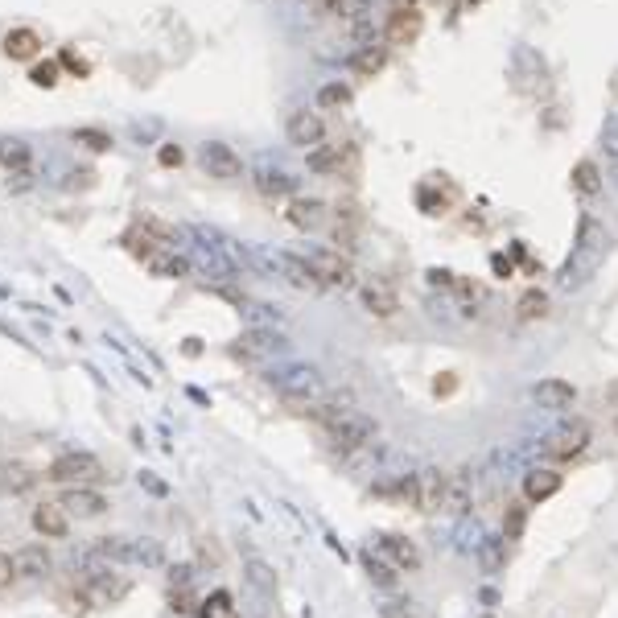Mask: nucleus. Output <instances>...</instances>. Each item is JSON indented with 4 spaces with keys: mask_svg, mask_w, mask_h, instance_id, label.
Segmentation results:
<instances>
[{
    "mask_svg": "<svg viewBox=\"0 0 618 618\" xmlns=\"http://www.w3.org/2000/svg\"><path fill=\"white\" fill-rule=\"evenodd\" d=\"M322 429H326V437H330V445L338 454H359V450H367L375 437H380V425H375L367 412H359V408L334 412L330 421H322Z\"/></svg>",
    "mask_w": 618,
    "mask_h": 618,
    "instance_id": "1",
    "label": "nucleus"
},
{
    "mask_svg": "<svg viewBox=\"0 0 618 618\" xmlns=\"http://www.w3.org/2000/svg\"><path fill=\"white\" fill-rule=\"evenodd\" d=\"M46 478L50 483H62V487H99L108 470L103 462L87 450H71V454H58L50 466H46Z\"/></svg>",
    "mask_w": 618,
    "mask_h": 618,
    "instance_id": "2",
    "label": "nucleus"
},
{
    "mask_svg": "<svg viewBox=\"0 0 618 618\" xmlns=\"http://www.w3.org/2000/svg\"><path fill=\"white\" fill-rule=\"evenodd\" d=\"M268 384L277 388L285 400H293L297 408L314 404V400L322 396V375H318L314 367H281V371L268 375Z\"/></svg>",
    "mask_w": 618,
    "mask_h": 618,
    "instance_id": "3",
    "label": "nucleus"
},
{
    "mask_svg": "<svg viewBox=\"0 0 618 618\" xmlns=\"http://www.w3.org/2000/svg\"><path fill=\"white\" fill-rule=\"evenodd\" d=\"M602 248H606V235H602V227L594 223V219H581V239H577V252L569 256V264H565V285H581L586 281V272L598 264V256H602Z\"/></svg>",
    "mask_w": 618,
    "mask_h": 618,
    "instance_id": "4",
    "label": "nucleus"
},
{
    "mask_svg": "<svg viewBox=\"0 0 618 618\" xmlns=\"http://www.w3.org/2000/svg\"><path fill=\"white\" fill-rule=\"evenodd\" d=\"M305 260H309V268L318 272L322 289H351V285H355V264H351L347 252H338V248H318V252H309Z\"/></svg>",
    "mask_w": 618,
    "mask_h": 618,
    "instance_id": "5",
    "label": "nucleus"
},
{
    "mask_svg": "<svg viewBox=\"0 0 618 618\" xmlns=\"http://www.w3.org/2000/svg\"><path fill=\"white\" fill-rule=\"evenodd\" d=\"M309 169L326 178H347L359 169V149L351 141H334V145H318L309 149Z\"/></svg>",
    "mask_w": 618,
    "mask_h": 618,
    "instance_id": "6",
    "label": "nucleus"
},
{
    "mask_svg": "<svg viewBox=\"0 0 618 618\" xmlns=\"http://www.w3.org/2000/svg\"><path fill=\"white\" fill-rule=\"evenodd\" d=\"M586 450H590V425L586 421H569L557 433H548V441H544V454L553 462H573Z\"/></svg>",
    "mask_w": 618,
    "mask_h": 618,
    "instance_id": "7",
    "label": "nucleus"
},
{
    "mask_svg": "<svg viewBox=\"0 0 618 618\" xmlns=\"http://www.w3.org/2000/svg\"><path fill=\"white\" fill-rule=\"evenodd\" d=\"M445 487H450V470H437V466L417 470L412 474V507L437 515L441 503H445Z\"/></svg>",
    "mask_w": 618,
    "mask_h": 618,
    "instance_id": "8",
    "label": "nucleus"
},
{
    "mask_svg": "<svg viewBox=\"0 0 618 618\" xmlns=\"http://www.w3.org/2000/svg\"><path fill=\"white\" fill-rule=\"evenodd\" d=\"M99 553L108 561H132V565H161V548L153 540H128V536H103Z\"/></svg>",
    "mask_w": 618,
    "mask_h": 618,
    "instance_id": "9",
    "label": "nucleus"
},
{
    "mask_svg": "<svg viewBox=\"0 0 618 618\" xmlns=\"http://www.w3.org/2000/svg\"><path fill=\"white\" fill-rule=\"evenodd\" d=\"M198 161H202V169H206V174H211V178H219V182H231V178H239V174H244V157H239L231 145H223V141L202 145Z\"/></svg>",
    "mask_w": 618,
    "mask_h": 618,
    "instance_id": "10",
    "label": "nucleus"
},
{
    "mask_svg": "<svg viewBox=\"0 0 618 618\" xmlns=\"http://www.w3.org/2000/svg\"><path fill=\"white\" fill-rule=\"evenodd\" d=\"M83 598H87V606H112L116 598H124V581L120 577H112V569H87V577H83Z\"/></svg>",
    "mask_w": 618,
    "mask_h": 618,
    "instance_id": "11",
    "label": "nucleus"
},
{
    "mask_svg": "<svg viewBox=\"0 0 618 618\" xmlns=\"http://www.w3.org/2000/svg\"><path fill=\"white\" fill-rule=\"evenodd\" d=\"M380 557H384L396 573H417V569H421V548L412 544L408 536H396V532L380 536Z\"/></svg>",
    "mask_w": 618,
    "mask_h": 618,
    "instance_id": "12",
    "label": "nucleus"
},
{
    "mask_svg": "<svg viewBox=\"0 0 618 618\" xmlns=\"http://www.w3.org/2000/svg\"><path fill=\"white\" fill-rule=\"evenodd\" d=\"M285 132H289V145H301V149H318L322 141H326V120L318 116V112H293L289 116V124H285Z\"/></svg>",
    "mask_w": 618,
    "mask_h": 618,
    "instance_id": "13",
    "label": "nucleus"
},
{
    "mask_svg": "<svg viewBox=\"0 0 618 618\" xmlns=\"http://www.w3.org/2000/svg\"><path fill=\"white\" fill-rule=\"evenodd\" d=\"M421 25H425L421 9H392L388 21H384V42H392V46H412V42L421 38Z\"/></svg>",
    "mask_w": 618,
    "mask_h": 618,
    "instance_id": "14",
    "label": "nucleus"
},
{
    "mask_svg": "<svg viewBox=\"0 0 618 618\" xmlns=\"http://www.w3.org/2000/svg\"><path fill=\"white\" fill-rule=\"evenodd\" d=\"M33 532H38V536H46V540H62L66 532H71V511H66L58 499L50 503H38V507H33Z\"/></svg>",
    "mask_w": 618,
    "mask_h": 618,
    "instance_id": "15",
    "label": "nucleus"
},
{
    "mask_svg": "<svg viewBox=\"0 0 618 618\" xmlns=\"http://www.w3.org/2000/svg\"><path fill=\"white\" fill-rule=\"evenodd\" d=\"M42 33L38 29H29V25H17V29H9L5 33V42H0V50H5V58H13V62H33L42 54Z\"/></svg>",
    "mask_w": 618,
    "mask_h": 618,
    "instance_id": "16",
    "label": "nucleus"
},
{
    "mask_svg": "<svg viewBox=\"0 0 618 618\" xmlns=\"http://www.w3.org/2000/svg\"><path fill=\"white\" fill-rule=\"evenodd\" d=\"M58 503L71 515H79V520H99V515L108 511V499H103L95 487H66Z\"/></svg>",
    "mask_w": 618,
    "mask_h": 618,
    "instance_id": "17",
    "label": "nucleus"
},
{
    "mask_svg": "<svg viewBox=\"0 0 618 618\" xmlns=\"http://www.w3.org/2000/svg\"><path fill=\"white\" fill-rule=\"evenodd\" d=\"M239 351H244L248 359H272V355H285V338L268 326H256L239 338Z\"/></svg>",
    "mask_w": 618,
    "mask_h": 618,
    "instance_id": "18",
    "label": "nucleus"
},
{
    "mask_svg": "<svg viewBox=\"0 0 618 618\" xmlns=\"http://www.w3.org/2000/svg\"><path fill=\"white\" fill-rule=\"evenodd\" d=\"M561 470H553V466H536V470H528L524 474V499L528 503H544V499H553L557 491H561Z\"/></svg>",
    "mask_w": 618,
    "mask_h": 618,
    "instance_id": "19",
    "label": "nucleus"
},
{
    "mask_svg": "<svg viewBox=\"0 0 618 618\" xmlns=\"http://www.w3.org/2000/svg\"><path fill=\"white\" fill-rule=\"evenodd\" d=\"M359 297H363V309H367V314H375V318H396L400 314V297L384 281H367Z\"/></svg>",
    "mask_w": 618,
    "mask_h": 618,
    "instance_id": "20",
    "label": "nucleus"
},
{
    "mask_svg": "<svg viewBox=\"0 0 618 618\" xmlns=\"http://www.w3.org/2000/svg\"><path fill=\"white\" fill-rule=\"evenodd\" d=\"M532 400H536L540 408H548V412H569L573 400H577V388L565 384V380H540V384L532 388Z\"/></svg>",
    "mask_w": 618,
    "mask_h": 618,
    "instance_id": "21",
    "label": "nucleus"
},
{
    "mask_svg": "<svg viewBox=\"0 0 618 618\" xmlns=\"http://www.w3.org/2000/svg\"><path fill=\"white\" fill-rule=\"evenodd\" d=\"M285 219H289L297 231H314V227L326 223V202H322V198H289Z\"/></svg>",
    "mask_w": 618,
    "mask_h": 618,
    "instance_id": "22",
    "label": "nucleus"
},
{
    "mask_svg": "<svg viewBox=\"0 0 618 618\" xmlns=\"http://www.w3.org/2000/svg\"><path fill=\"white\" fill-rule=\"evenodd\" d=\"M13 565H17V577H25V581L46 577V573L54 569V561H50V553H46V544H25V548H17V553H13Z\"/></svg>",
    "mask_w": 618,
    "mask_h": 618,
    "instance_id": "23",
    "label": "nucleus"
},
{
    "mask_svg": "<svg viewBox=\"0 0 618 618\" xmlns=\"http://www.w3.org/2000/svg\"><path fill=\"white\" fill-rule=\"evenodd\" d=\"M272 264H277V268L285 272V281H293L297 289H322L318 272L309 268V260H305V256H289V252H277V256H272Z\"/></svg>",
    "mask_w": 618,
    "mask_h": 618,
    "instance_id": "24",
    "label": "nucleus"
},
{
    "mask_svg": "<svg viewBox=\"0 0 618 618\" xmlns=\"http://www.w3.org/2000/svg\"><path fill=\"white\" fill-rule=\"evenodd\" d=\"M252 182L264 198H293V190H297V178L285 174V169H256Z\"/></svg>",
    "mask_w": 618,
    "mask_h": 618,
    "instance_id": "25",
    "label": "nucleus"
},
{
    "mask_svg": "<svg viewBox=\"0 0 618 618\" xmlns=\"http://www.w3.org/2000/svg\"><path fill=\"white\" fill-rule=\"evenodd\" d=\"M29 161H33V149L21 141V136H5V141H0V169H9V174H29Z\"/></svg>",
    "mask_w": 618,
    "mask_h": 618,
    "instance_id": "26",
    "label": "nucleus"
},
{
    "mask_svg": "<svg viewBox=\"0 0 618 618\" xmlns=\"http://www.w3.org/2000/svg\"><path fill=\"white\" fill-rule=\"evenodd\" d=\"M384 62H388V46L367 42V46H359V54L351 58V71L363 75V79H375V75L384 71Z\"/></svg>",
    "mask_w": 618,
    "mask_h": 618,
    "instance_id": "27",
    "label": "nucleus"
},
{
    "mask_svg": "<svg viewBox=\"0 0 618 618\" xmlns=\"http://www.w3.org/2000/svg\"><path fill=\"white\" fill-rule=\"evenodd\" d=\"M0 487L13 491V495H25L29 487H38V474H33L25 462H5L0 466Z\"/></svg>",
    "mask_w": 618,
    "mask_h": 618,
    "instance_id": "28",
    "label": "nucleus"
},
{
    "mask_svg": "<svg viewBox=\"0 0 618 618\" xmlns=\"http://www.w3.org/2000/svg\"><path fill=\"white\" fill-rule=\"evenodd\" d=\"M470 507V483L462 474H450V487H445V503H441V511L445 515H462Z\"/></svg>",
    "mask_w": 618,
    "mask_h": 618,
    "instance_id": "29",
    "label": "nucleus"
},
{
    "mask_svg": "<svg viewBox=\"0 0 618 618\" xmlns=\"http://www.w3.org/2000/svg\"><path fill=\"white\" fill-rule=\"evenodd\" d=\"M149 272H153V277H186V272H190V260L178 256V252H161V256L149 260Z\"/></svg>",
    "mask_w": 618,
    "mask_h": 618,
    "instance_id": "30",
    "label": "nucleus"
},
{
    "mask_svg": "<svg viewBox=\"0 0 618 618\" xmlns=\"http://www.w3.org/2000/svg\"><path fill=\"white\" fill-rule=\"evenodd\" d=\"M351 103V87L347 83H326L318 91V112H338V108H347Z\"/></svg>",
    "mask_w": 618,
    "mask_h": 618,
    "instance_id": "31",
    "label": "nucleus"
},
{
    "mask_svg": "<svg viewBox=\"0 0 618 618\" xmlns=\"http://www.w3.org/2000/svg\"><path fill=\"white\" fill-rule=\"evenodd\" d=\"M544 314H548V297L540 289L524 293L520 305H515V318H520V322H532V318H544Z\"/></svg>",
    "mask_w": 618,
    "mask_h": 618,
    "instance_id": "32",
    "label": "nucleus"
},
{
    "mask_svg": "<svg viewBox=\"0 0 618 618\" xmlns=\"http://www.w3.org/2000/svg\"><path fill=\"white\" fill-rule=\"evenodd\" d=\"M524 524H528V507H524V503H507V515H503V540H520V536H524Z\"/></svg>",
    "mask_w": 618,
    "mask_h": 618,
    "instance_id": "33",
    "label": "nucleus"
},
{
    "mask_svg": "<svg viewBox=\"0 0 618 618\" xmlns=\"http://www.w3.org/2000/svg\"><path fill=\"white\" fill-rule=\"evenodd\" d=\"M198 618H235V606H231V594H227V590H215L211 598H206V602H202Z\"/></svg>",
    "mask_w": 618,
    "mask_h": 618,
    "instance_id": "34",
    "label": "nucleus"
},
{
    "mask_svg": "<svg viewBox=\"0 0 618 618\" xmlns=\"http://www.w3.org/2000/svg\"><path fill=\"white\" fill-rule=\"evenodd\" d=\"M58 79H62V62H38V66H33V71H29V83L33 87H58Z\"/></svg>",
    "mask_w": 618,
    "mask_h": 618,
    "instance_id": "35",
    "label": "nucleus"
},
{
    "mask_svg": "<svg viewBox=\"0 0 618 618\" xmlns=\"http://www.w3.org/2000/svg\"><path fill=\"white\" fill-rule=\"evenodd\" d=\"M573 186H577L581 194H598V186H602V182H598V165H594V161H581V165L573 169Z\"/></svg>",
    "mask_w": 618,
    "mask_h": 618,
    "instance_id": "36",
    "label": "nucleus"
},
{
    "mask_svg": "<svg viewBox=\"0 0 618 618\" xmlns=\"http://www.w3.org/2000/svg\"><path fill=\"white\" fill-rule=\"evenodd\" d=\"M363 565H367V573H371V581H380V586H392L396 581V569L384 561V557H375V553H367L363 557Z\"/></svg>",
    "mask_w": 618,
    "mask_h": 618,
    "instance_id": "37",
    "label": "nucleus"
},
{
    "mask_svg": "<svg viewBox=\"0 0 618 618\" xmlns=\"http://www.w3.org/2000/svg\"><path fill=\"white\" fill-rule=\"evenodd\" d=\"M75 141H83V145L95 149V153H108V149H112V136H108V132H95V128H79Z\"/></svg>",
    "mask_w": 618,
    "mask_h": 618,
    "instance_id": "38",
    "label": "nucleus"
},
{
    "mask_svg": "<svg viewBox=\"0 0 618 618\" xmlns=\"http://www.w3.org/2000/svg\"><path fill=\"white\" fill-rule=\"evenodd\" d=\"M309 9H314L318 17H347L351 0H309Z\"/></svg>",
    "mask_w": 618,
    "mask_h": 618,
    "instance_id": "39",
    "label": "nucleus"
},
{
    "mask_svg": "<svg viewBox=\"0 0 618 618\" xmlns=\"http://www.w3.org/2000/svg\"><path fill=\"white\" fill-rule=\"evenodd\" d=\"M17 577V565H13V553L5 548V540H0V590H9Z\"/></svg>",
    "mask_w": 618,
    "mask_h": 618,
    "instance_id": "40",
    "label": "nucleus"
},
{
    "mask_svg": "<svg viewBox=\"0 0 618 618\" xmlns=\"http://www.w3.org/2000/svg\"><path fill=\"white\" fill-rule=\"evenodd\" d=\"M483 565H487V569H499V565H503V540H491V544L483 548Z\"/></svg>",
    "mask_w": 618,
    "mask_h": 618,
    "instance_id": "41",
    "label": "nucleus"
},
{
    "mask_svg": "<svg viewBox=\"0 0 618 618\" xmlns=\"http://www.w3.org/2000/svg\"><path fill=\"white\" fill-rule=\"evenodd\" d=\"M157 161H161L165 169H174V165H182V149H178V145H161V149H157Z\"/></svg>",
    "mask_w": 618,
    "mask_h": 618,
    "instance_id": "42",
    "label": "nucleus"
},
{
    "mask_svg": "<svg viewBox=\"0 0 618 618\" xmlns=\"http://www.w3.org/2000/svg\"><path fill=\"white\" fill-rule=\"evenodd\" d=\"M58 62H62V66H71V71H75V75H87V62H79L75 54H62Z\"/></svg>",
    "mask_w": 618,
    "mask_h": 618,
    "instance_id": "43",
    "label": "nucleus"
},
{
    "mask_svg": "<svg viewBox=\"0 0 618 618\" xmlns=\"http://www.w3.org/2000/svg\"><path fill=\"white\" fill-rule=\"evenodd\" d=\"M384 618H417L408 606H384Z\"/></svg>",
    "mask_w": 618,
    "mask_h": 618,
    "instance_id": "44",
    "label": "nucleus"
},
{
    "mask_svg": "<svg viewBox=\"0 0 618 618\" xmlns=\"http://www.w3.org/2000/svg\"><path fill=\"white\" fill-rule=\"evenodd\" d=\"M392 9H417V0H392Z\"/></svg>",
    "mask_w": 618,
    "mask_h": 618,
    "instance_id": "45",
    "label": "nucleus"
},
{
    "mask_svg": "<svg viewBox=\"0 0 618 618\" xmlns=\"http://www.w3.org/2000/svg\"><path fill=\"white\" fill-rule=\"evenodd\" d=\"M610 400H614V404H618V380H614V388H610Z\"/></svg>",
    "mask_w": 618,
    "mask_h": 618,
    "instance_id": "46",
    "label": "nucleus"
},
{
    "mask_svg": "<svg viewBox=\"0 0 618 618\" xmlns=\"http://www.w3.org/2000/svg\"><path fill=\"white\" fill-rule=\"evenodd\" d=\"M305 5H309V0H305Z\"/></svg>",
    "mask_w": 618,
    "mask_h": 618,
    "instance_id": "47",
    "label": "nucleus"
}]
</instances>
